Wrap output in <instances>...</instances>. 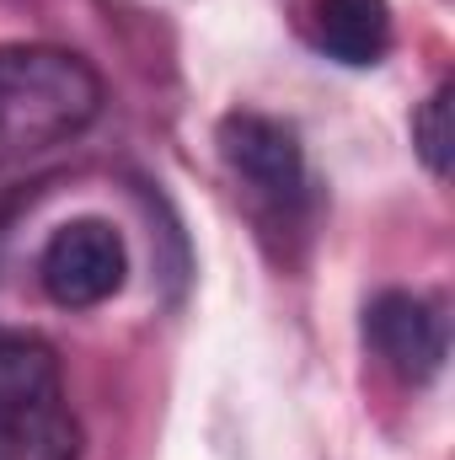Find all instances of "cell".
Returning <instances> with one entry per match:
<instances>
[{"mask_svg": "<svg viewBox=\"0 0 455 460\" xmlns=\"http://www.w3.org/2000/svg\"><path fill=\"white\" fill-rule=\"evenodd\" d=\"M413 145L424 155V166L434 177H451V161H455V118H451V86H440L418 118H413Z\"/></svg>", "mask_w": 455, "mask_h": 460, "instance_id": "cell-7", "label": "cell"}, {"mask_svg": "<svg viewBox=\"0 0 455 460\" xmlns=\"http://www.w3.org/2000/svg\"><path fill=\"white\" fill-rule=\"evenodd\" d=\"M103 113L97 70L49 43H0V166L43 155Z\"/></svg>", "mask_w": 455, "mask_h": 460, "instance_id": "cell-1", "label": "cell"}, {"mask_svg": "<svg viewBox=\"0 0 455 460\" xmlns=\"http://www.w3.org/2000/svg\"><path fill=\"white\" fill-rule=\"evenodd\" d=\"M220 155L236 172V182L273 220H295L306 209L311 177H306V150L290 123L268 113H226L220 118Z\"/></svg>", "mask_w": 455, "mask_h": 460, "instance_id": "cell-3", "label": "cell"}, {"mask_svg": "<svg viewBox=\"0 0 455 460\" xmlns=\"http://www.w3.org/2000/svg\"><path fill=\"white\" fill-rule=\"evenodd\" d=\"M364 338L380 353V364L407 380V385H424L440 375L445 364V348H451V332H445V316L434 300L424 295H407V289H386L370 300L364 311Z\"/></svg>", "mask_w": 455, "mask_h": 460, "instance_id": "cell-5", "label": "cell"}, {"mask_svg": "<svg viewBox=\"0 0 455 460\" xmlns=\"http://www.w3.org/2000/svg\"><path fill=\"white\" fill-rule=\"evenodd\" d=\"M38 279L49 289L54 305L65 311H92L103 300H113L129 279V246L108 220L81 215L70 226H59L43 252H38Z\"/></svg>", "mask_w": 455, "mask_h": 460, "instance_id": "cell-4", "label": "cell"}, {"mask_svg": "<svg viewBox=\"0 0 455 460\" xmlns=\"http://www.w3.org/2000/svg\"><path fill=\"white\" fill-rule=\"evenodd\" d=\"M300 27L317 54L364 70L391 49V0H306Z\"/></svg>", "mask_w": 455, "mask_h": 460, "instance_id": "cell-6", "label": "cell"}, {"mask_svg": "<svg viewBox=\"0 0 455 460\" xmlns=\"http://www.w3.org/2000/svg\"><path fill=\"white\" fill-rule=\"evenodd\" d=\"M81 423L54 348L0 338V460H76Z\"/></svg>", "mask_w": 455, "mask_h": 460, "instance_id": "cell-2", "label": "cell"}]
</instances>
